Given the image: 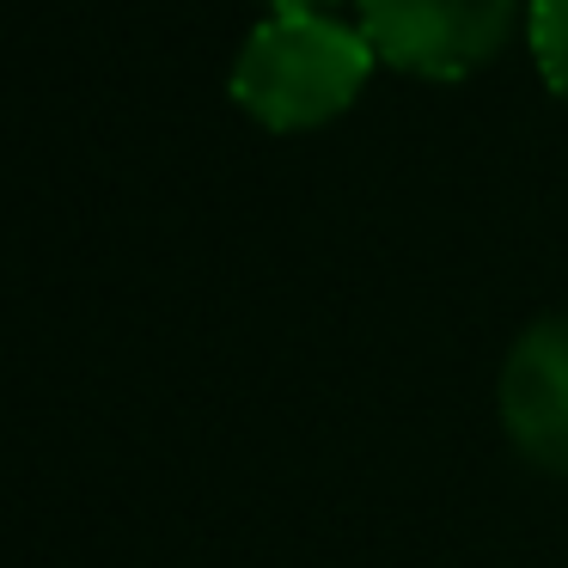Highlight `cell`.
<instances>
[{
    "mask_svg": "<svg viewBox=\"0 0 568 568\" xmlns=\"http://www.w3.org/2000/svg\"><path fill=\"white\" fill-rule=\"evenodd\" d=\"M373 43L331 13H275L233 55V104L275 135L324 129L367 92Z\"/></svg>",
    "mask_w": 568,
    "mask_h": 568,
    "instance_id": "6da1fadb",
    "label": "cell"
},
{
    "mask_svg": "<svg viewBox=\"0 0 568 568\" xmlns=\"http://www.w3.org/2000/svg\"><path fill=\"white\" fill-rule=\"evenodd\" d=\"M519 0H361V38L416 80H470L495 62Z\"/></svg>",
    "mask_w": 568,
    "mask_h": 568,
    "instance_id": "7a4b0ae2",
    "label": "cell"
},
{
    "mask_svg": "<svg viewBox=\"0 0 568 568\" xmlns=\"http://www.w3.org/2000/svg\"><path fill=\"white\" fill-rule=\"evenodd\" d=\"M501 428L538 470L568 477V312L538 318L501 361Z\"/></svg>",
    "mask_w": 568,
    "mask_h": 568,
    "instance_id": "3957f363",
    "label": "cell"
},
{
    "mask_svg": "<svg viewBox=\"0 0 568 568\" xmlns=\"http://www.w3.org/2000/svg\"><path fill=\"white\" fill-rule=\"evenodd\" d=\"M526 38H531V55H538L544 87L568 104V0H531Z\"/></svg>",
    "mask_w": 568,
    "mask_h": 568,
    "instance_id": "277c9868",
    "label": "cell"
},
{
    "mask_svg": "<svg viewBox=\"0 0 568 568\" xmlns=\"http://www.w3.org/2000/svg\"><path fill=\"white\" fill-rule=\"evenodd\" d=\"M275 13H331L336 0H270Z\"/></svg>",
    "mask_w": 568,
    "mask_h": 568,
    "instance_id": "5b68a950",
    "label": "cell"
}]
</instances>
